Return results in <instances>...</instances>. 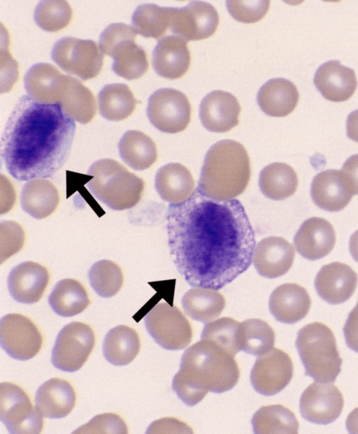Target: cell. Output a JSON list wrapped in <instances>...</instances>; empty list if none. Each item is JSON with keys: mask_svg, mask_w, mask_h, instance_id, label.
<instances>
[{"mask_svg": "<svg viewBox=\"0 0 358 434\" xmlns=\"http://www.w3.org/2000/svg\"><path fill=\"white\" fill-rule=\"evenodd\" d=\"M349 249L353 259L358 262V230L350 237Z\"/></svg>", "mask_w": 358, "mask_h": 434, "instance_id": "obj_51", "label": "cell"}, {"mask_svg": "<svg viewBox=\"0 0 358 434\" xmlns=\"http://www.w3.org/2000/svg\"><path fill=\"white\" fill-rule=\"evenodd\" d=\"M239 377L234 356L212 342L201 340L183 353L172 388L182 402L193 406L209 391L222 393L231 389Z\"/></svg>", "mask_w": 358, "mask_h": 434, "instance_id": "obj_3", "label": "cell"}, {"mask_svg": "<svg viewBox=\"0 0 358 434\" xmlns=\"http://www.w3.org/2000/svg\"><path fill=\"white\" fill-rule=\"evenodd\" d=\"M295 256L293 245L282 237L264 238L255 246L252 260L258 273L267 278H276L292 267Z\"/></svg>", "mask_w": 358, "mask_h": 434, "instance_id": "obj_20", "label": "cell"}, {"mask_svg": "<svg viewBox=\"0 0 358 434\" xmlns=\"http://www.w3.org/2000/svg\"><path fill=\"white\" fill-rule=\"evenodd\" d=\"M346 427L350 433L358 434V407L353 410L348 416Z\"/></svg>", "mask_w": 358, "mask_h": 434, "instance_id": "obj_50", "label": "cell"}, {"mask_svg": "<svg viewBox=\"0 0 358 434\" xmlns=\"http://www.w3.org/2000/svg\"><path fill=\"white\" fill-rule=\"evenodd\" d=\"M72 78L50 64L38 63L26 73L24 87L29 96L38 102L60 105L67 96Z\"/></svg>", "mask_w": 358, "mask_h": 434, "instance_id": "obj_17", "label": "cell"}, {"mask_svg": "<svg viewBox=\"0 0 358 434\" xmlns=\"http://www.w3.org/2000/svg\"><path fill=\"white\" fill-rule=\"evenodd\" d=\"M175 8L143 4L137 7L131 23L137 34L146 38L161 39L171 28Z\"/></svg>", "mask_w": 358, "mask_h": 434, "instance_id": "obj_36", "label": "cell"}, {"mask_svg": "<svg viewBox=\"0 0 358 434\" xmlns=\"http://www.w3.org/2000/svg\"><path fill=\"white\" fill-rule=\"evenodd\" d=\"M336 233L327 219L311 217L306 220L296 232L294 244L297 252L310 260L321 259L333 249Z\"/></svg>", "mask_w": 358, "mask_h": 434, "instance_id": "obj_22", "label": "cell"}, {"mask_svg": "<svg viewBox=\"0 0 358 434\" xmlns=\"http://www.w3.org/2000/svg\"><path fill=\"white\" fill-rule=\"evenodd\" d=\"M48 302L56 314L73 317L83 312L90 301L83 285L74 279L59 281L49 296Z\"/></svg>", "mask_w": 358, "mask_h": 434, "instance_id": "obj_34", "label": "cell"}, {"mask_svg": "<svg viewBox=\"0 0 358 434\" xmlns=\"http://www.w3.org/2000/svg\"><path fill=\"white\" fill-rule=\"evenodd\" d=\"M76 127L59 104L22 96L1 136V156L8 172L20 181L52 176L69 157Z\"/></svg>", "mask_w": 358, "mask_h": 434, "instance_id": "obj_2", "label": "cell"}, {"mask_svg": "<svg viewBox=\"0 0 358 434\" xmlns=\"http://www.w3.org/2000/svg\"><path fill=\"white\" fill-rule=\"evenodd\" d=\"M76 395L72 385L66 380L54 377L38 389L35 396L36 407L45 417L60 419L67 416L75 407Z\"/></svg>", "mask_w": 358, "mask_h": 434, "instance_id": "obj_27", "label": "cell"}, {"mask_svg": "<svg viewBox=\"0 0 358 434\" xmlns=\"http://www.w3.org/2000/svg\"><path fill=\"white\" fill-rule=\"evenodd\" d=\"M0 339L6 352L21 361L34 357L43 344L41 333L35 324L27 317L17 313L8 314L1 318Z\"/></svg>", "mask_w": 358, "mask_h": 434, "instance_id": "obj_13", "label": "cell"}, {"mask_svg": "<svg viewBox=\"0 0 358 434\" xmlns=\"http://www.w3.org/2000/svg\"><path fill=\"white\" fill-rule=\"evenodd\" d=\"M24 243L22 227L13 221L1 223V263L19 252Z\"/></svg>", "mask_w": 358, "mask_h": 434, "instance_id": "obj_46", "label": "cell"}, {"mask_svg": "<svg viewBox=\"0 0 358 434\" xmlns=\"http://www.w3.org/2000/svg\"><path fill=\"white\" fill-rule=\"evenodd\" d=\"M201 340L212 342L235 356L242 349L241 322L231 317L208 322L202 331Z\"/></svg>", "mask_w": 358, "mask_h": 434, "instance_id": "obj_39", "label": "cell"}, {"mask_svg": "<svg viewBox=\"0 0 358 434\" xmlns=\"http://www.w3.org/2000/svg\"><path fill=\"white\" fill-rule=\"evenodd\" d=\"M155 187L160 197L171 204L187 200L194 192L193 176L185 166L170 163L158 170Z\"/></svg>", "mask_w": 358, "mask_h": 434, "instance_id": "obj_29", "label": "cell"}, {"mask_svg": "<svg viewBox=\"0 0 358 434\" xmlns=\"http://www.w3.org/2000/svg\"><path fill=\"white\" fill-rule=\"evenodd\" d=\"M73 11L66 1H41L34 11V20L42 29L56 32L69 25Z\"/></svg>", "mask_w": 358, "mask_h": 434, "instance_id": "obj_43", "label": "cell"}, {"mask_svg": "<svg viewBox=\"0 0 358 434\" xmlns=\"http://www.w3.org/2000/svg\"><path fill=\"white\" fill-rule=\"evenodd\" d=\"M346 130L348 138L358 143V109L348 115Z\"/></svg>", "mask_w": 358, "mask_h": 434, "instance_id": "obj_49", "label": "cell"}, {"mask_svg": "<svg viewBox=\"0 0 358 434\" xmlns=\"http://www.w3.org/2000/svg\"><path fill=\"white\" fill-rule=\"evenodd\" d=\"M227 8L236 20L243 23H255L268 13L269 1H227Z\"/></svg>", "mask_w": 358, "mask_h": 434, "instance_id": "obj_44", "label": "cell"}, {"mask_svg": "<svg viewBox=\"0 0 358 434\" xmlns=\"http://www.w3.org/2000/svg\"><path fill=\"white\" fill-rule=\"evenodd\" d=\"M357 273L347 264L333 262L317 273L315 287L318 295L327 303H344L354 294L357 284Z\"/></svg>", "mask_w": 358, "mask_h": 434, "instance_id": "obj_21", "label": "cell"}, {"mask_svg": "<svg viewBox=\"0 0 358 434\" xmlns=\"http://www.w3.org/2000/svg\"><path fill=\"white\" fill-rule=\"evenodd\" d=\"M118 148L122 159L136 171L150 168L157 159L155 143L140 131H127L121 138Z\"/></svg>", "mask_w": 358, "mask_h": 434, "instance_id": "obj_33", "label": "cell"}, {"mask_svg": "<svg viewBox=\"0 0 358 434\" xmlns=\"http://www.w3.org/2000/svg\"><path fill=\"white\" fill-rule=\"evenodd\" d=\"M166 219L171 258L190 286L220 289L251 265L255 232L237 199L217 201L196 189L169 205Z\"/></svg>", "mask_w": 358, "mask_h": 434, "instance_id": "obj_1", "label": "cell"}, {"mask_svg": "<svg viewBox=\"0 0 358 434\" xmlns=\"http://www.w3.org/2000/svg\"><path fill=\"white\" fill-rule=\"evenodd\" d=\"M219 15L210 3L191 1L183 8H175L171 31L187 42L212 36L219 24Z\"/></svg>", "mask_w": 358, "mask_h": 434, "instance_id": "obj_15", "label": "cell"}, {"mask_svg": "<svg viewBox=\"0 0 358 434\" xmlns=\"http://www.w3.org/2000/svg\"><path fill=\"white\" fill-rule=\"evenodd\" d=\"M145 324L155 342L166 349H182L192 341L191 324L177 306L157 304L145 315Z\"/></svg>", "mask_w": 358, "mask_h": 434, "instance_id": "obj_9", "label": "cell"}, {"mask_svg": "<svg viewBox=\"0 0 358 434\" xmlns=\"http://www.w3.org/2000/svg\"><path fill=\"white\" fill-rule=\"evenodd\" d=\"M64 112L73 120L87 124L96 113L93 93L79 80L73 78L67 96L61 103Z\"/></svg>", "mask_w": 358, "mask_h": 434, "instance_id": "obj_40", "label": "cell"}, {"mask_svg": "<svg viewBox=\"0 0 358 434\" xmlns=\"http://www.w3.org/2000/svg\"><path fill=\"white\" fill-rule=\"evenodd\" d=\"M257 103L264 113L272 117H285L297 106L299 94L295 85L285 78L268 80L257 94Z\"/></svg>", "mask_w": 358, "mask_h": 434, "instance_id": "obj_28", "label": "cell"}, {"mask_svg": "<svg viewBox=\"0 0 358 434\" xmlns=\"http://www.w3.org/2000/svg\"><path fill=\"white\" fill-rule=\"evenodd\" d=\"M100 114L111 121H120L130 116L139 103L125 84L105 85L98 94Z\"/></svg>", "mask_w": 358, "mask_h": 434, "instance_id": "obj_37", "label": "cell"}, {"mask_svg": "<svg viewBox=\"0 0 358 434\" xmlns=\"http://www.w3.org/2000/svg\"><path fill=\"white\" fill-rule=\"evenodd\" d=\"M137 34L133 27L113 23L99 37L101 52L114 59L113 71L127 80L141 78L149 66L145 50L135 43Z\"/></svg>", "mask_w": 358, "mask_h": 434, "instance_id": "obj_7", "label": "cell"}, {"mask_svg": "<svg viewBox=\"0 0 358 434\" xmlns=\"http://www.w3.org/2000/svg\"><path fill=\"white\" fill-rule=\"evenodd\" d=\"M48 269L40 263L26 261L14 267L8 277V288L17 302L31 304L39 301L48 285Z\"/></svg>", "mask_w": 358, "mask_h": 434, "instance_id": "obj_19", "label": "cell"}, {"mask_svg": "<svg viewBox=\"0 0 358 434\" xmlns=\"http://www.w3.org/2000/svg\"><path fill=\"white\" fill-rule=\"evenodd\" d=\"M343 333L348 347L358 352V303L348 315Z\"/></svg>", "mask_w": 358, "mask_h": 434, "instance_id": "obj_47", "label": "cell"}, {"mask_svg": "<svg viewBox=\"0 0 358 434\" xmlns=\"http://www.w3.org/2000/svg\"><path fill=\"white\" fill-rule=\"evenodd\" d=\"M259 185L266 197L280 201L295 193L298 186V178L289 165L275 162L261 171Z\"/></svg>", "mask_w": 358, "mask_h": 434, "instance_id": "obj_35", "label": "cell"}, {"mask_svg": "<svg viewBox=\"0 0 358 434\" xmlns=\"http://www.w3.org/2000/svg\"><path fill=\"white\" fill-rule=\"evenodd\" d=\"M128 433L122 418L115 413H103L94 417L87 424L76 429L73 433Z\"/></svg>", "mask_w": 358, "mask_h": 434, "instance_id": "obj_45", "label": "cell"}, {"mask_svg": "<svg viewBox=\"0 0 358 434\" xmlns=\"http://www.w3.org/2000/svg\"><path fill=\"white\" fill-rule=\"evenodd\" d=\"M293 372L290 356L282 349L273 348L256 359L250 372V381L259 393L273 396L289 383Z\"/></svg>", "mask_w": 358, "mask_h": 434, "instance_id": "obj_14", "label": "cell"}, {"mask_svg": "<svg viewBox=\"0 0 358 434\" xmlns=\"http://www.w3.org/2000/svg\"><path fill=\"white\" fill-rule=\"evenodd\" d=\"M344 400L339 389L331 382H315L302 393L299 410L307 421L317 424H328L341 414Z\"/></svg>", "mask_w": 358, "mask_h": 434, "instance_id": "obj_16", "label": "cell"}, {"mask_svg": "<svg viewBox=\"0 0 358 434\" xmlns=\"http://www.w3.org/2000/svg\"><path fill=\"white\" fill-rule=\"evenodd\" d=\"M242 350L261 356L273 348L275 333L270 325L259 319H248L241 322Z\"/></svg>", "mask_w": 358, "mask_h": 434, "instance_id": "obj_41", "label": "cell"}, {"mask_svg": "<svg viewBox=\"0 0 358 434\" xmlns=\"http://www.w3.org/2000/svg\"><path fill=\"white\" fill-rule=\"evenodd\" d=\"M89 281L99 296L109 298L117 294L123 284V274L120 266L110 260H101L91 267Z\"/></svg>", "mask_w": 358, "mask_h": 434, "instance_id": "obj_42", "label": "cell"}, {"mask_svg": "<svg viewBox=\"0 0 358 434\" xmlns=\"http://www.w3.org/2000/svg\"><path fill=\"white\" fill-rule=\"evenodd\" d=\"M311 299L307 291L295 283L278 286L271 293L268 306L273 316L280 322L294 324L309 312Z\"/></svg>", "mask_w": 358, "mask_h": 434, "instance_id": "obj_26", "label": "cell"}, {"mask_svg": "<svg viewBox=\"0 0 358 434\" xmlns=\"http://www.w3.org/2000/svg\"><path fill=\"white\" fill-rule=\"evenodd\" d=\"M93 176L87 183L90 192L110 208H131L141 200L144 181L118 161L103 159L94 162L88 171Z\"/></svg>", "mask_w": 358, "mask_h": 434, "instance_id": "obj_5", "label": "cell"}, {"mask_svg": "<svg viewBox=\"0 0 358 434\" xmlns=\"http://www.w3.org/2000/svg\"><path fill=\"white\" fill-rule=\"evenodd\" d=\"M43 415L34 407L25 391L13 382L0 384V419L10 433H40Z\"/></svg>", "mask_w": 358, "mask_h": 434, "instance_id": "obj_8", "label": "cell"}, {"mask_svg": "<svg viewBox=\"0 0 358 434\" xmlns=\"http://www.w3.org/2000/svg\"><path fill=\"white\" fill-rule=\"evenodd\" d=\"M94 344L95 335L90 326L80 321L68 324L57 337L52 363L63 371H76L86 362Z\"/></svg>", "mask_w": 358, "mask_h": 434, "instance_id": "obj_11", "label": "cell"}, {"mask_svg": "<svg viewBox=\"0 0 358 434\" xmlns=\"http://www.w3.org/2000/svg\"><path fill=\"white\" fill-rule=\"evenodd\" d=\"M226 305L223 295L217 289L194 287L182 298L184 312L192 319L208 323L217 319Z\"/></svg>", "mask_w": 358, "mask_h": 434, "instance_id": "obj_31", "label": "cell"}, {"mask_svg": "<svg viewBox=\"0 0 358 434\" xmlns=\"http://www.w3.org/2000/svg\"><path fill=\"white\" fill-rule=\"evenodd\" d=\"M310 194L317 206L330 212L343 210L354 195L341 171L335 169L317 174L311 184Z\"/></svg>", "mask_w": 358, "mask_h": 434, "instance_id": "obj_25", "label": "cell"}, {"mask_svg": "<svg viewBox=\"0 0 358 434\" xmlns=\"http://www.w3.org/2000/svg\"><path fill=\"white\" fill-rule=\"evenodd\" d=\"M191 55L187 42L175 35L159 40L152 52V66L156 73L165 78L175 80L189 70Z\"/></svg>", "mask_w": 358, "mask_h": 434, "instance_id": "obj_24", "label": "cell"}, {"mask_svg": "<svg viewBox=\"0 0 358 434\" xmlns=\"http://www.w3.org/2000/svg\"><path fill=\"white\" fill-rule=\"evenodd\" d=\"M341 172L353 194H358V154L349 157L344 163Z\"/></svg>", "mask_w": 358, "mask_h": 434, "instance_id": "obj_48", "label": "cell"}, {"mask_svg": "<svg viewBox=\"0 0 358 434\" xmlns=\"http://www.w3.org/2000/svg\"><path fill=\"white\" fill-rule=\"evenodd\" d=\"M250 173L245 147L234 140H222L207 152L197 189L217 201L231 200L245 191Z\"/></svg>", "mask_w": 358, "mask_h": 434, "instance_id": "obj_4", "label": "cell"}, {"mask_svg": "<svg viewBox=\"0 0 358 434\" xmlns=\"http://www.w3.org/2000/svg\"><path fill=\"white\" fill-rule=\"evenodd\" d=\"M241 110V105L234 95L226 91L215 90L202 99L199 117L207 130L224 133L238 124Z\"/></svg>", "mask_w": 358, "mask_h": 434, "instance_id": "obj_18", "label": "cell"}, {"mask_svg": "<svg viewBox=\"0 0 358 434\" xmlns=\"http://www.w3.org/2000/svg\"><path fill=\"white\" fill-rule=\"evenodd\" d=\"M141 349L138 333L126 325H120L110 329L106 334L103 353L105 359L115 366H125L131 363Z\"/></svg>", "mask_w": 358, "mask_h": 434, "instance_id": "obj_32", "label": "cell"}, {"mask_svg": "<svg viewBox=\"0 0 358 434\" xmlns=\"http://www.w3.org/2000/svg\"><path fill=\"white\" fill-rule=\"evenodd\" d=\"M296 347L306 375L322 382L336 380L342 359L334 335L327 326L320 322L304 326L298 332Z\"/></svg>", "mask_w": 358, "mask_h": 434, "instance_id": "obj_6", "label": "cell"}, {"mask_svg": "<svg viewBox=\"0 0 358 434\" xmlns=\"http://www.w3.org/2000/svg\"><path fill=\"white\" fill-rule=\"evenodd\" d=\"M252 425L257 434H296L299 426L294 414L280 404L259 408L252 417Z\"/></svg>", "mask_w": 358, "mask_h": 434, "instance_id": "obj_38", "label": "cell"}, {"mask_svg": "<svg viewBox=\"0 0 358 434\" xmlns=\"http://www.w3.org/2000/svg\"><path fill=\"white\" fill-rule=\"evenodd\" d=\"M51 57L66 72L87 80L96 77L103 64V55L92 40L65 37L54 45Z\"/></svg>", "mask_w": 358, "mask_h": 434, "instance_id": "obj_10", "label": "cell"}, {"mask_svg": "<svg viewBox=\"0 0 358 434\" xmlns=\"http://www.w3.org/2000/svg\"><path fill=\"white\" fill-rule=\"evenodd\" d=\"M191 110V104L184 93L173 88H162L150 96L147 115L159 131L176 133L189 125Z\"/></svg>", "mask_w": 358, "mask_h": 434, "instance_id": "obj_12", "label": "cell"}, {"mask_svg": "<svg viewBox=\"0 0 358 434\" xmlns=\"http://www.w3.org/2000/svg\"><path fill=\"white\" fill-rule=\"evenodd\" d=\"M313 82L321 94L334 102L349 99L357 87L355 71L344 66L337 60L329 61L320 66Z\"/></svg>", "mask_w": 358, "mask_h": 434, "instance_id": "obj_23", "label": "cell"}, {"mask_svg": "<svg viewBox=\"0 0 358 434\" xmlns=\"http://www.w3.org/2000/svg\"><path fill=\"white\" fill-rule=\"evenodd\" d=\"M22 208L36 219H43L52 214L59 203L57 188L49 180L36 178L24 185L20 196Z\"/></svg>", "mask_w": 358, "mask_h": 434, "instance_id": "obj_30", "label": "cell"}]
</instances>
